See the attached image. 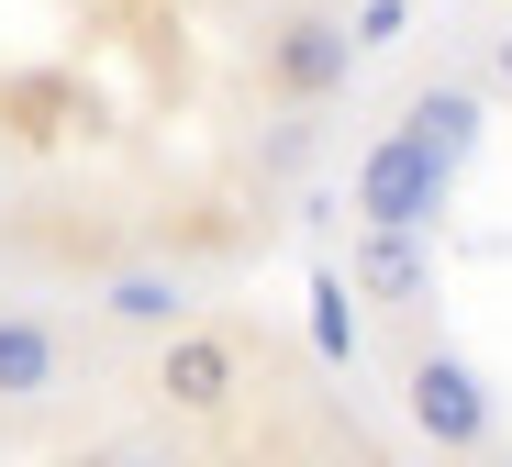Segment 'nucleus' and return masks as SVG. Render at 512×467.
Masks as SVG:
<instances>
[{
    "mask_svg": "<svg viewBox=\"0 0 512 467\" xmlns=\"http://www.w3.org/2000/svg\"><path fill=\"white\" fill-rule=\"evenodd\" d=\"M245 390H256V345H245L234 323L156 334V412H167V423H223Z\"/></svg>",
    "mask_w": 512,
    "mask_h": 467,
    "instance_id": "1",
    "label": "nucleus"
},
{
    "mask_svg": "<svg viewBox=\"0 0 512 467\" xmlns=\"http://www.w3.org/2000/svg\"><path fill=\"white\" fill-rule=\"evenodd\" d=\"M446 190H457V156H435V145H423L412 123H390V134L357 156V223H401V234H435Z\"/></svg>",
    "mask_w": 512,
    "mask_h": 467,
    "instance_id": "2",
    "label": "nucleus"
},
{
    "mask_svg": "<svg viewBox=\"0 0 512 467\" xmlns=\"http://www.w3.org/2000/svg\"><path fill=\"white\" fill-rule=\"evenodd\" d=\"M401 412H412V434L435 445V456H490V390H479V367L457 356V345H423L412 367H401Z\"/></svg>",
    "mask_w": 512,
    "mask_h": 467,
    "instance_id": "3",
    "label": "nucleus"
},
{
    "mask_svg": "<svg viewBox=\"0 0 512 467\" xmlns=\"http://www.w3.org/2000/svg\"><path fill=\"white\" fill-rule=\"evenodd\" d=\"M256 78H268V101H334V89L357 78V34L334 12H290L256 45Z\"/></svg>",
    "mask_w": 512,
    "mask_h": 467,
    "instance_id": "4",
    "label": "nucleus"
},
{
    "mask_svg": "<svg viewBox=\"0 0 512 467\" xmlns=\"http://www.w3.org/2000/svg\"><path fill=\"white\" fill-rule=\"evenodd\" d=\"M346 290L379 301V312H423V301H435V256H423V234H401V223H357Z\"/></svg>",
    "mask_w": 512,
    "mask_h": 467,
    "instance_id": "5",
    "label": "nucleus"
},
{
    "mask_svg": "<svg viewBox=\"0 0 512 467\" xmlns=\"http://www.w3.org/2000/svg\"><path fill=\"white\" fill-rule=\"evenodd\" d=\"M56 390H67V334H56L45 312H0V401L34 412V401H56Z\"/></svg>",
    "mask_w": 512,
    "mask_h": 467,
    "instance_id": "6",
    "label": "nucleus"
},
{
    "mask_svg": "<svg viewBox=\"0 0 512 467\" xmlns=\"http://www.w3.org/2000/svg\"><path fill=\"white\" fill-rule=\"evenodd\" d=\"M101 323H123V334H179V323H190V278H179V267H112V278H101Z\"/></svg>",
    "mask_w": 512,
    "mask_h": 467,
    "instance_id": "7",
    "label": "nucleus"
},
{
    "mask_svg": "<svg viewBox=\"0 0 512 467\" xmlns=\"http://www.w3.org/2000/svg\"><path fill=\"white\" fill-rule=\"evenodd\" d=\"M401 123H412L423 145H435V156H468V145H479V89H423V101H412Z\"/></svg>",
    "mask_w": 512,
    "mask_h": 467,
    "instance_id": "8",
    "label": "nucleus"
},
{
    "mask_svg": "<svg viewBox=\"0 0 512 467\" xmlns=\"http://www.w3.org/2000/svg\"><path fill=\"white\" fill-rule=\"evenodd\" d=\"M401 23H412V12H401V0H368V12H357L346 34H357V56H368V45H401Z\"/></svg>",
    "mask_w": 512,
    "mask_h": 467,
    "instance_id": "9",
    "label": "nucleus"
},
{
    "mask_svg": "<svg viewBox=\"0 0 512 467\" xmlns=\"http://www.w3.org/2000/svg\"><path fill=\"white\" fill-rule=\"evenodd\" d=\"M490 78H501V89H512V34H501V45H490Z\"/></svg>",
    "mask_w": 512,
    "mask_h": 467,
    "instance_id": "10",
    "label": "nucleus"
},
{
    "mask_svg": "<svg viewBox=\"0 0 512 467\" xmlns=\"http://www.w3.org/2000/svg\"><path fill=\"white\" fill-rule=\"evenodd\" d=\"M468 467H512V456H501V445H490V456H468Z\"/></svg>",
    "mask_w": 512,
    "mask_h": 467,
    "instance_id": "11",
    "label": "nucleus"
},
{
    "mask_svg": "<svg viewBox=\"0 0 512 467\" xmlns=\"http://www.w3.org/2000/svg\"><path fill=\"white\" fill-rule=\"evenodd\" d=\"M357 467H368V456H357Z\"/></svg>",
    "mask_w": 512,
    "mask_h": 467,
    "instance_id": "12",
    "label": "nucleus"
}]
</instances>
